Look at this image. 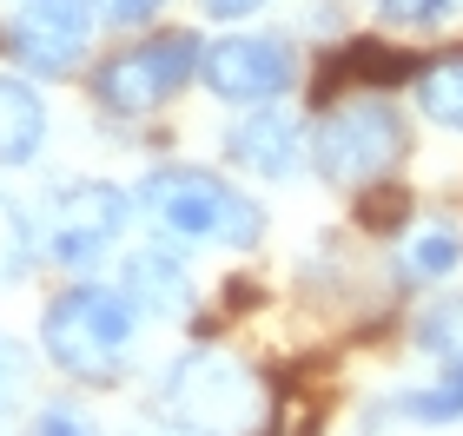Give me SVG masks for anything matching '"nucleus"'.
<instances>
[{
  "mask_svg": "<svg viewBox=\"0 0 463 436\" xmlns=\"http://www.w3.org/2000/svg\"><path fill=\"white\" fill-rule=\"evenodd\" d=\"M139 212L159 225L165 238L213 245V252H251L265 238V205L239 192L232 179L205 172V165H153L133 185Z\"/></svg>",
  "mask_w": 463,
  "mask_h": 436,
  "instance_id": "1",
  "label": "nucleus"
},
{
  "mask_svg": "<svg viewBox=\"0 0 463 436\" xmlns=\"http://www.w3.org/2000/svg\"><path fill=\"white\" fill-rule=\"evenodd\" d=\"M133 330H139V304L93 278L67 284L40 311V344H47L53 370L73 384H113L126 350H133Z\"/></svg>",
  "mask_w": 463,
  "mask_h": 436,
  "instance_id": "2",
  "label": "nucleus"
},
{
  "mask_svg": "<svg viewBox=\"0 0 463 436\" xmlns=\"http://www.w3.org/2000/svg\"><path fill=\"white\" fill-rule=\"evenodd\" d=\"M153 410L165 436H245L259 417V384L225 350H185L159 377Z\"/></svg>",
  "mask_w": 463,
  "mask_h": 436,
  "instance_id": "3",
  "label": "nucleus"
},
{
  "mask_svg": "<svg viewBox=\"0 0 463 436\" xmlns=\"http://www.w3.org/2000/svg\"><path fill=\"white\" fill-rule=\"evenodd\" d=\"M404 153H411V126L384 93L345 99L311 126V165L331 185H377L404 165Z\"/></svg>",
  "mask_w": 463,
  "mask_h": 436,
  "instance_id": "4",
  "label": "nucleus"
},
{
  "mask_svg": "<svg viewBox=\"0 0 463 436\" xmlns=\"http://www.w3.org/2000/svg\"><path fill=\"white\" fill-rule=\"evenodd\" d=\"M133 212H139V199L107 179H60L47 192V205H40V252L60 272H93L126 238Z\"/></svg>",
  "mask_w": 463,
  "mask_h": 436,
  "instance_id": "5",
  "label": "nucleus"
},
{
  "mask_svg": "<svg viewBox=\"0 0 463 436\" xmlns=\"http://www.w3.org/2000/svg\"><path fill=\"white\" fill-rule=\"evenodd\" d=\"M193 73H205V40L185 33V27H165V33H146L126 53H113L107 67L93 73V99H99V113H113V119H146Z\"/></svg>",
  "mask_w": 463,
  "mask_h": 436,
  "instance_id": "6",
  "label": "nucleus"
},
{
  "mask_svg": "<svg viewBox=\"0 0 463 436\" xmlns=\"http://www.w3.org/2000/svg\"><path fill=\"white\" fill-rule=\"evenodd\" d=\"M205 87L232 107H271L279 93L298 87V53L285 33H225L205 47Z\"/></svg>",
  "mask_w": 463,
  "mask_h": 436,
  "instance_id": "7",
  "label": "nucleus"
},
{
  "mask_svg": "<svg viewBox=\"0 0 463 436\" xmlns=\"http://www.w3.org/2000/svg\"><path fill=\"white\" fill-rule=\"evenodd\" d=\"M99 0H20L7 14V53L27 73H73L93 47Z\"/></svg>",
  "mask_w": 463,
  "mask_h": 436,
  "instance_id": "8",
  "label": "nucleus"
},
{
  "mask_svg": "<svg viewBox=\"0 0 463 436\" xmlns=\"http://www.w3.org/2000/svg\"><path fill=\"white\" fill-rule=\"evenodd\" d=\"M417 344L430 350V357H444V377H430L424 390H411V397H397L411 423H457L463 417V298L437 304L424 324H417Z\"/></svg>",
  "mask_w": 463,
  "mask_h": 436,
  "instance_id": "9",
  "label": "nucleus"
},
{
  "mask_svg": "<svg viewBox=\"0 0 463 436\" xmlns=\"http://www.w3.org/2000/svg\"><path fill=\"white\" fill-rule=\"evenodd\" d=\"M225 159L251 179H291L311 159V126H298V119L279 113V107L239 113L232 133H225Z\"/></svg>",
  "mask_w": 463,
  "mask_h": 436,
  "instance_id": "10",
  "label": "nucleus"
},
{
  "mask_svg": "<svg viewBox=\"0 0 463 436\" xmlns=\"http://www.w3.org/2000/svg\"><path fill=\"white\" fill-rule=\"evenodd\" d=\"M119 291L139 304V318H185L193 311V272L159 252V245H139V252H126V272H119Z\"/></svg>",
  "mask_w": 463,
  "mask_h": 436,
  "instance_id": "11",
  "label": "nucleus"
},
{
  "mask_svg": "<svg viewBox=\"0 0 463 436\" xmlns=\"http://www.w3.org/2000/svg\"><path fill=\"white\" fill-rule=\"evenodd\" d=\"M40 145H47V99L33 93V79L0 73V172L33 165Z\"/></svg>",
  "mask_w": 463,
  "mask_h": 436,
  "instance_id": "12",
  "label": "nucleus"
},
{
  "mask_svg": "<svg viewBox=\"0 0 463 436\" xmlns=\"http://www.w3.org/2000/svg\"><path fill=\"white\" fill-rule=\"evenodd\" d=\"M463 264V232L450 218H417L397 245V278L404 284H437Z\"/></svg>",
  "mask_w": 463,
  "mask_h": 436,
  "instance_id": "13",
  "label": "nucleus"
},
{
  "mask_svg": "<svg viewBox=\"0 0 463 436\" xmlns=\"http://www.w3.org/2000/svg\"><path fill=\"white\" fill-rule=\"evenodd\" d=\"M417 113L444 133H463V53H444L417 73Z\"/></svg>",
  "mask_w": 463,
  "mask_h": 436,
  "instance_id": "14",
  "label": "nucleus"
},
{
  "mask_svg": "<svg viewBox=\"0 0 463 436\" xmlns=\"http://www.w3.org/2000/svg\"><path fill=\"white\" fill-rule=\"evenodd\" d=\"M27 258H33V232H27V218H20V205L0 199V284H14L27 272Z\"/></svg>",
  "mask_w": 463,
  "mask_h": 436,
  "instance_id": "15",
  "label": "nucleus"
},
{
  "mask_svg": "<svg viewBox=\"0 0 463 436\" xmlns=\"http://www.w3.org/2000/svg\"><path fill=\"white\" fill-rule=\"evenodd\" d=\"M371 7L384 14V20H397V27H437L457 0H371Z\"/></svg>",
  "mask_w": 463,
  "mask_h": 436,
  "instance_id": "16",
  "label": "nucleus"
},
{
  "mask_svg": "<svg viewBox=\"0 0 463 436\" xmlns=\"http://www.w3.org/2000/svg\"><path fill=\"white\" fill-rule=\"evenodd\" d=\"M20 390H27V350L0 330V404H14Z\"/></svg>",
  "mask_w": 463,
  "mask_h": 436,
  "instance_id": "17",
  "label": "nucleus"
},
{
  "mask_svg": "<svg viewBox=\"0 0 463 436\" xmlns=\"http://www.w3.org/2000/svg\"><path fill=\"white\" fill-rule=\"evenodd\" d=\"M33 436H99V430L80 417V410H40V417H33Z\"/></svg>",
  "mask_w": 463,
  "mask_h": 436,
  "instance_id": "18",
  "label": "nucleus"
},
{
  "mask_svg": "<svg viewBox=\"0 0 463 436\" xmlns=\"http://www.w3.org/2000/svg\"><path fill=\"white\" fill-rule=\"evenodd\" d=\"M165 0H99V20H113V27H139V20H153Z\"/></svg>",
  "mask_w": 463,
  "mask_h": 436,
  "instance_id": "19",
  "label": "nucleus"
},
{
  "mask_svg": "<svg viewBox=\"0 0 463 436\" xmlns=\"http://www.w3.org/2000/svg\"><path fill=\"white\" fill-rule=\"evenodd\" d=\"M199 7L213 14V20H245V14H259L265 0H199Z\"/></svg>",
  "mask_w": 463,
  "mask_h": 436,
  "instance_id": "20",
  "label": "nucleus"
}]
</instances>
